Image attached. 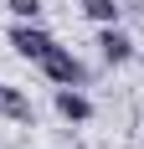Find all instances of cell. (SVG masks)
Wrapping results in <instances>:
<instances>
[{"label": "cell", "mask_w": 144, "mask_h": 149, "mask_svg": "<svg viewBox=\"0 0 144 149\" xmlns=\"http://www.w3.org/2000/svg\"><path fill=\"white\" fill-rule=\"evenodd\" d=\"M77 5H82V15L98 21V26H113L118 15H124V0H77Z\"/></svg>", "instance_id": "cell-6"}, {"label": "cell", "mask_w": 144, "mask_h": 149, "mask_svg": "<svg viewBox=\"0 0 144 149\" xmlns=\"http://www.w3.org/2000/svg\"><path fill=\"white\" fill-rule=\"evenodd\" d=\"M52 46H57V36H52L46 26H36V21H15V26H10V52H15V57L41 62Z\"/></svg>", "instance_id": "cell-2"}, {"label": "cell", "mask_w": 144, "mask_h": 149, "mask_svg": "<svg viewBox=\"0 0 144 149\" xmlns=\"http://www.w3.org/2000/svg\"><path fill=\"white\" fill-rule=\"evenodd\" d=\"M52 103H57V113H62L67 123H87V118H93V98H87L82 88H57Z\"/></svg>", "instance_id": "cell-4"}, {"label": "cell", "mask_w": 144, "mask_h": 149, "mask_svg": "<svg viewBox=\"0 0 144 149\" xmlns=\"http://www.w3.org/2000/svg\"><path fill=\"white\" fill-rule=\"evenodd\" d=\"M5 5H10V15H15V21H36V15L46 10L41 0H5Z\"/></svg>", "instance_id": "cell-7"}, {"label": "cell", "mask_w": 144, "mask_h": 149, "mask_svg": "<svg viewBox=\"0 0 144 149\" xmlns=\"http://www.w3.org/2000/svg\"><path fill=\"white\" fill-rule=\"evenodd\" d=\"M0 118H10V123H36V108H31V98H26L21 88L0 82Z\"/></svg>", "instance_id": "cell-5"}, {"label": "cell", "mask_w": 144, "mask_h": 149, "mask_svg": "<svg viewBox=\"0 0 144 149\" xmlns=\"http://www.w3.org/2000/svg\"><path fill=\"white\" fill-rule=\"evenodd\" d=\"M36 67H41V77L52 82V88H87V62L77 57L72 46H62V41L52 46Z\"/></svg>", "instance_id": "cell-1"}, {"label": "cell", "mask_w": 144, "mask_h": 149, "mask_svg": "<svg viewBox=\"0 0 144 149\" xmlns=\"http://www.w3.org/2000/svg\"><path fill=\"white\" fill-rule=\"evenodd\" d=\"M98 52H103V62H108V67H124V62H134V41H129V31H118V21L98 31Z\"/></svg>", "instance_id": "cell-3"}]
</instances>
